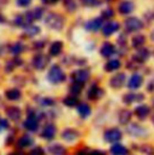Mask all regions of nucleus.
<instances>
[{
  "label": "nucleus",
  "mask_w": 154,
  "mask_h": 155,
  "mask_svg": "<svg viewBox=\"0 0 154 155\" xmlns=\"http://www.w3.org/2000/svg\"><path fill=\"white\" fill-rule=\"evenodd\" d=\"M48 81L51 83H54V84H58V83H62L65 81V74L64 71L60 69L59 65H53L51 68V70L48 71Z\"/></svg>",
  "instance_id": "obj_1"
},
{
  "label": "nucleus",
  "mask_w": 154,
  "mask_h": 155,
  "mask_svg": "<svg viewBox=\"0 0 154 155\" xmlns=\"http://www.w3.org/2000/svg\"><path fill=\"white\" fill-rule=\"evenodd\" d=\"M46 24L54 30H60L64 27V18L58 13H49L46 17Z\"/></svg>",
  "instance_id": "obj_2"
},
{
  "label": "nucleus",
  "mask_w": 154,
  "mask_h": 155,
  "mask_svg": "<svg viewBox=\"0 0 154 155\" xmlns=\"http://www.w3.org/2000/svg\"><path fill=\"white\" fill-rule=\"evenodd\" d=\"M143 28V23L141 19H139L137 17H130L125 21V29L129 33L132 31H139Z\"/></svg>",
  "instance_id": "obj_3"
},
{
  "label": "nucleus",
  "mask_w": 154,
  "mask_h": 155,
  "mask_svg": "<svg viewBox=\"0 0 154 155\" xmlns=\"http://www.w3.org/2000/svg\"><path fill=\"white\" fill-rule=\"evenodd\" d=\"M90 77V72L85 69H79V70H76L71 74V78L75 83H79V84H84L88 79Z\"/></svg>",
  "instance_id": "obj_4"
},
{
  "label": "nucleus",
  "mask_w": 154,
  "mask_h": 155,
  "mask_svg": "<svg viewBox=\"0 0 154 155\" xmlns=\"http://www.w3.org/2000/svg\"><path fill=\"white\" fill-rule=\"evenodd\" d=\"M104 138H105V141L109 142V143H116V142L120 141V138H122V132H120V130L117 129V127L109 129V130L105 132Z\"/></svg>",
  "instance_id": "obj_5"
},
{
  "label": "nucleus",
  "mask_w": 154,
  "mask_h": 155,
  "mask_svg": "<svg viewBox=\"0 0 154 155\" xmlns=\"http://www.w3.org/2000/svg\"><path fill=\"white\" fill-rule=\"evenodd\" d=\"M126 131L129 132V135L135 136V137H145L147 135V131L145 127L137 125V124H130L126 127Z\"/></svg>",
  "instance_id": "obj_6"
},
{
  "label": "nucleus",
  "mask_w": 154,
  "mask_h": 155,
  "mask_svg": "<svg viewBox=\"0 0 154 155\" xmlns=\"http://www.w3.org/2000/svg\"><path fill=\"white\" fill-rule=\"evenodd\" d=\"M48 57L45 54H36L33 58V65L36 70H43L48 64Z\"/></svg>",
  "instance_id": "obj_7"
},
{
  "label": "nucleus",
  "mask_w": 154,
  "mask_h": 155,
  "mask_svg": "<svg viewBox=\"0 0 154 155\" xmlns=\"http://www.w3.org/2000/svg\"><path fill=\"white\" fill-rule=\"evenodd\" d=\"M118 29H119V24L117 22L111 21V22H107L102 27V34L105 36H111L112 34H115L116 31H118Z\"/></svg>",
  "instance_id": "obj_8"
},
{
  "label": "nucleus",
  "mask_w": 154,
  "mask_h": 155,
  "mask_svg": "<svg viewBox=\"0 0 154 155\" xmlns=\"http://www.w3.org/2000/svg\"><path fill=\"white\" fill-rule=\"evenodd\" d=\"M134 8H135L134 2H132V1H129V0L122 1V2L119 4V6H118V10H119V12H120L122 15H128V13L132 12Z\"/></svg>",
  "instance_id": "obj_9"
},
{
  "label": "nucleus",
  "mask_w": 154,
  "mask_h": 155,
  "mask_svg": "<svg viewBox=\"0 0 154 155\" xmlns=\"http://www.w3.org/2000/svg\"><path fill=\"white\" fill-rule=\"evenodd\" d=\"M102 23H104V21H102L101 17L94 18V19L89 21V22L85 24V29L89 30V31H96V30H99V29L102 27Z\"/></svg>",
  "instance_id": "obj_10"
},
{
  "label": "nucleus",
  "mask_w": 154,
  "mask_h": 155,
  "mask_svg": "<svg viewBox=\"0 0 154 155\" xmlns=\"http://www.w3.org/2000/svg\"><path fill=\"white\" fill-rule=\"evenodd\" d=\"M55 134H57V127H55L53 124H47V125L43 127L41 136H42L43 138H46V140H52V138L55 136Z\"/></svg>",
  "instance_id": "obj_11"
},
{
  "label": "nucleus",
  "mask_w": 154,
  "mask_h": 155,
  "mask_svg": "<svg viewBox=\"0 0 154 155\" xmlns=\"http://www.w3.org/2000/svg\"><path fill=\"white\" fill-rule=\"evenodd\" d=\"M78 136H79V134H78V131L75 130V129H65L62 132V138L65 140V141H68V142L75 141V140L78 138Z\"/></svg>",
  "instance_id": "obj_12"
},
{
  "label": "nucleus",
  "mask_w": 154,
  "mask_h": 155,
  "mask_svg": "<svg viewBox=\"0 0 154 155\" xmlns=\"http://www.w3.org/2000/svg\"><path fill=\"white\" fill-rule=\"evenodd\" d=\"M142 83H143V78L141 75H139V74H135V75H132L130 79H129V82H128V87L130 88V89H137V88H140L141 85H142Z\"/></svg>",
  "instance_id": "obj_13"
},
{
  "label": "nucleus",
  "mask_w": 154,
  "mask_h": 155,
  "mask_svg": "<svg viewBox=\"0 0 154 155\" xmlns=\"http://www.w3.org/2000/svg\"><path fill=\"white\" fill-rule=\"evenodd\" d=\"M24 127L27 130H29V131H33V132L36 131L38 129V121L36 119V117L33 116V114H30L28 117V119L24 121Z\"/></svg>",
  "instance_id": "obj_14"
},
{
  "label": "nucleus",
  "mask_w": 154,
  "mask_h": 155,
  "mask_svg": "<svg viewBox=\"0 0 154 155\" xmlns=\"http://www.w3.org/2000/svg\"><path fill=\"white\" fill-rule=\"evenodd\" d=\"M124 82H125V74H117L116 76L111 78V81H110V85L112 87V88H116V89H118V88H120L123 84H124Z\"/></svg>",
  "instance_id": "obj_15"
},
{
  "label": "nucleus",
  "mask_w": 154,
  "mask_h": 155,
  "mask_svg": "<svg viewBox=\"0 0 154 155\" xmlns=\"http://www.w3.org/2000/svg\"><path fill=\"white\" fill-rule=\"evenodd\" d=\"M48 152L51 153V154L53 155H65L66 154V149L62 146V144H59V143H51L49 146H48Z\"/></svg>",
  "instance_id": "obj_16"
},
{
  "label": "nucleus",
  "mask_w": 154,
  "mask_h": 155,
  "mask_svg": "<svg viewBox=\"0 0 154 155\" xmlns=\"http://www.w3.org/2000/svg\"><path fill=\"white\" fill-rule=\"evenodd\" d=\"M115 46L112 45V43H110V42H105L102 46H101V48H100V54L102 55V57H105V58H109V57H111L113 53H115Z\"/></svg>",
  "instance_id": "obj_17"
},
{
  "label": "nucleus",
  "mask_w": 154,
  "mask_h": 155,
  "mask_svg": "<svg viewBox=\"0 0 154 155\" xmlns=\"http://www.w3.org/2000/svg\"><path fill=\"white\" fill-rule=\"evenodd\" d=\"M6 114H7V117H8L10 119L17 121V120L21 118V116H22V112H21V110H19L18 107L12 106V107H8V108L6 110Z\"/></svg>",
  "instance_id": "obj_18"
},
{
  "label": "nucleus",
  "mask_w": 154,
  "mask_h": 155,
  "mask_svg": "<svg viewBox=\"0 0 154 155\" xmlns=\"http://www.w3.org/2000/svg\"><path fill=\"white\" fill-rule=\"evenodd\" d=\"M141 100H143L142 94H131V93H129V94H125L124 97H123V101L126 105H130L134 101H141Z\"/></svg>",
  "instance_id": "obj_19"
},
{
  "label": "nucleus",
  "mask_w": 154,
  "mask_h": 155,
  "mask_svg": "<svg viewBox=\"0 0 154 155\" xmlns=\"http://www.w3.org/2000/svg\"><path fill=\"white\" fill-rule=\"evenodd\" d=\"M62 51H63V42L62 41H55L49 47V54L53 57L59 55L62 53Z\"/></svg>",
  "instance_id": "obj_20"
},
{
  "label": "nucleus",
  "mask_w": 154,
  "mask_h": 155,
  "mask_svg": "<svg viewBox=\"0 0 154 155\" xmlns=\"http://www.w3.org/2000/svg\"><path fill=\"white\" fill-rule=\"evenodd\" d=\"M149 113H151V108L148 106H146V105H140L135 110V114L139 118H141V119H145L146 117H148Z\"/></svg>",
  "instance_id": "obj_21"
},
{
  "label": "nucleus",
  "mask_w": 154,
  "mask_h": 155,
  "mask_svg": "<svg viewBox=\"0 0 154 155\" xmlns=\"http://www.w3.org/2000/svg\"><path fill=\"white\" fill-rule=\"evenodd\" d=\"M101 94H102V90L96 84H94V85L90 87V89L88 91V97L90 100H96V99H99L101 96Z\"/></svg>",
  "instance_id": "obj_22"
},
{
  "label": "nucleus",
  "mask_w": 154,
  "mask_h": 155,
  "mask_svg": "<svg viewBox=\"0 0 154 155\" xmlns=\"http://www.w3.org/2000/svg\"><path fill=\"white\" fill-rule=\"evenodd\" d=\"M149 57V52L148 49H139V52L134 55V61H137V63H143L147 58Z\"/></svg>",
  "instance_id": "obj_23"
},
{
  "label": "nucleus",
  "mask_w": 154,
  "mask_h": 155,
  "mask_svg": "<svg viewBox=\"0 0 154 155\" xmlns=\"http://www.w3.org/2000/svg\"><path fill=\"white\" fill-rule=\"evenodd\" d=\"M21 91L18 90V89H16V88H12V89H8V90H6V93H5V96L8 99V100H11V101H16V100H19L21 99Z\"/></svg>",
  "instance_id": "obj_24"
},
{
  "label": "nucleus",
  "mask_w": 154,
  "mask_h": 155,
  "mask_svg": "<svg viewBox=\"0 0 154 155\" xmlns=\"http://www.w3.org/2000/svg\"><path fill=\"white\" fill-rule=\"evenodd\" d=\"M111 154L112 155H126L128 154V149L123 146V144H115L111 147Z\"/></svg>",
  "instance_id": "obj_25"
},
{
  "label": "nucleus",
  "mask_w": 154,
  "mask_h": 155,
  "mask_svg": "<svg viewBox=\"0 0 154 155\" xmlns=\"http://www.w3.org/2000/svg\"><path fill=\"white\" fill-rule=\"evenodd\" d=\"M27 15H28V17L30 18V21L33 22L34 19H40V18L42 17V15H43V10H42L41 7H36V8H34L33 11H28Z\"/></svg>",
  "instance_id": "obj_26"
},
{
  "label": "nucleus",
  "mask_w": 154,
  "mask_h": 155,
  "mask_svg": "<svg viewBox=\"0 0 154 155\" xmlns=\"http://www.w3.org/2000/svg\"><path fill=\"white\" fill-rule=\"evenodd\" d=\"M120 68V61L117 60V59H112L110 61H107V64L105 65V70L107 72H111V71H116Z\"/></svg>",
  "instance_id": "obj_27"
},
{
  "label": "nucleus",
  "mask_w": 154,
  "mask_h": 155,
  "mask_svg": "<svg viewBox=\"0 0 154 155\" xmlns=\"http://www.w3.org/2000/svg\"><path fill=\"white\" fill-rule=\"evenodd\" d=\"M24 49H25V47H24V45L21 43V42H16V43H13V45L10 46V52H11L12 54H15V55L21 54Z\"/></svg>",
  "instance_id": "obj_28"
},
{
  "label": "nucleus",
  "mask_w": 154,
  "mask_h": 155,
  "mask_svg": "<svg viewBox=\"0 0 154 155\" xmlns=\"http://www.w3.org/2000/svg\"><path fill=\"white\" fill-rule=\"evenodd\" d=\"M77 110H78V113H79V116L82 117V118H87V117H89L90 112H92L90 107H89L87 104H79Z\"/></svg>",
  "instance_id": "obj_29"
},
{
  "label": "nucleus",
  "mask_w": 154,
  "mask_h": 155,
  "mask_svg": "<svg viewBox=\"0 0 154 155\" xmlns=\"http://www.w3.org/2000/svg\"><path fill=\"white\" fill-rule=\"evenodd\" d=\"M33 143H34L33 138H32L30 136H28V135H25V136L21 137V138H19V141H18V146H19L21 148H27V147L32 146Z\"/></svg>",
  "instance_id": "obj_30"
},
{
  "label": "nucleus",
  "mask_w": 154,
  "mask_h": 155,
  "mask_svg": "<svg viewBox=\"0 0 154 155\" xmlns=\"http://www.w3.org/2000/svg\"><path fill=\"white\" fill-rule=\"evenodd\" d=\"M40 33V28L36 25H28L24 28V34L27 36H35Z\"/></svg>",
  "instance_id": "obj_31"
},
{
  "label": "nucleus",
  "mask_w": 154,
  "mask_h": 155,
  "mask_svg": "<svg viewBox=\"0 0 154 155\" xmlns=\"http://www.w3.org/2000/svg\"><path fill=\"white\" fill-rule=\"evenodd\" d=\"M130 118H131V112L128 110H123L119 113V121L122 124H128L130 121Z\"/></svg>",
  "instance_id": "obj_32"
},
{
  "label": "nucleus",
  "mask_w": 154,
  "mask_h": 155,
  "mask_svg": "<svg viewBox=\"0 0 154 155\" xmlns=\"http://www.w3.org/2000/svg\"><path fill=\"white\" fill-rule=\"evenodd\" d=\"M146 42V38L143 35H136L134 39H132V47L135 48H140L141 46H143Z\"/></svg>",
  "instance_id": "obj_33"
},
{
  "label": "nucleus",
  "mask_w": 154,
  "mask_h": 155,
  "mask_svg": "<svg viewBox=\"0 0 154 155\" xmlns=\"http://www.w3.org/2000/svg\"><path fill=\"white\" fill-rule=\"evenodd\" d=\"M64 105H66L68 107H75L78 105V100H77L76 96H72V95H70V96H66L65 99H64Z\"/></svg>",
  "instance_id": "obj_34"
},
{
  "label": "nucleus",
  "mask_w": 154,
  "mask_h": 155,
  "mask_svg": "<svg viewBox=\"0 0 154 155\" xmlns=\"http://www.w3.org/2000/svg\"><path fill=\"white\" fill-rule=\"evenodd\" d=\"M82 88H83V84H79V83H72L71 87H70V91L74 94V95H78L81 91H82Z\"/></svg>",
  "instance_id": "obj_35"
},
{
  "label": "nucleus",
  "mask_w": 154,
  "mask_h": 155,
  "mask_svg": "<svg viewBox=\"0 0 154 155\" xmlns=\"http://www.w3.org/2000/svg\"><path fill=\"white\" fill-rule=\"evenodd\" d=\"M63 1H64V6L66 7V10H68V11L72 12V11H75V10H76L77 5L74 0H63Z\"/></svg>",
  "instance_id": "obj_36"
},
{
  "label": "nucleus",
  "mask_w": 154,
  "mask_h": 155,
  "mask_svg": "<svg viewBox=\"0 0 154 155\" xmlns=\"http://www.w3.org/2000/svg\"><path fill=\"white\" fill-rule=\"evenodd\" d=\"M82 2V5L88 6V7H95L100 5V0H79Z\"/></svg>",
  "instance_id": "obj_37"
},
{
  "label": "nucleus",
  "mask_w": 154,
  "mask_h": 155,
  "mask_svg": "<svg viewBox=\"0 0 154 155\" xmlns=\"http://www.w3.org/2000/svg\"><path fill=\"white\" fill-rule=\"evenodd\" d=\"M113 16H115V12H113V10H111V8H107V10H104V11H102L101 18H106V19H110V18H112Z\"/></svg>",
  "instance_id": "obj_38"
},
{
  "label": "nucleus",
  "mask_w": 154,
  "mask_h": 155,
  "mask_svg": "<svg viewBox=\"0 0 154 155\" xmlns=\"http://www.w3.org/2000/svg\"><path fill=\"white\" fill-rule=\"evenodd\" d=\"M41 104L43 106H52V105H54V100H52L49 97H43V100H41Z\"/></svg>",
  "instance_id": "obj_39"
},
{
  "label": "nucleus",
  "mask_w": 154,
  "mask_h": 155,
  "mask_svg": "<svg viewBox=\"0 0 154 155\" xmlns=\"http://www.w3.org/2000/svg\"><path fill=\"white\" fill-rule=\"evenodd\" d=\"M30 2H32V0H17L18 6H22V7H27V6H29Z\"/></svg>",
  "instance_id": "obj_40"
},
{
  "label": "nucleus",
  "mask_w": 154,
  "mask_h": 155,
  "mask_svg": "<svg viewBox=\"0 0 154 155\" xmlns=\"http://www.w3.org/2000/svg\"><path fill=\"white\" fill-rule=\"evenodd\" d=\"M32 155H43V148L41 147H35L32 150Z\"/></svg>",
  "instance_id": "obj_41"
},
{
  "label": "nucleus",
  "mask_w": 154,
  "mask_h": 155,
  "mask_svg": "<svg viewBox=\"0 0 154 155\" xmlns=\"http://www.w3.org/2000/svg\"><path fill=\"white\" fill-rule=\"evenodd\" d=\"M0 126H1V129H7L8 127V121L7 120H5V119H0Z\"/></svg>",
  "instance_id": "obj_42"
},
{
  "label": "nucleus",
  "mask_w": 154,
  "mask_h": 155,
  "mask_svg": "<svg viewBox=\"0 0 154 155\" xmlns=\"http://www.w3.org/2000/svg\"><path fill=\"white\" fill-rule=\"evenodd\" d=\"M34 47H36V48H42V47H45V41H38V42H35V45H34Z\"/></svg>",
  "instance_id": "obj_43"
},
{
  "label": "nucleus",
  "mask_w": 154,
  "mask_h": 155,
  "mask_svg": "<svg viewBox=\"0 0 154 155\" xmlns=\"http://www.w3.org/2000/svg\"><path fill=\"white\" fill-rule=\"evenodd\" d=\"M58 0H42V2L43 4H46V5H49V4H55Z\"/></svg>",
  "instance_id": "obj_44"
},
{
  "label": "nucleus",
  "mask_w": 154,
  "mask_h": 155,
  "mask_svg": "<svg viewBox=\"0 0 154 155\" xmlns=\"http://www.w3.org/2000/svg\"><path fill=\"white\" fill-rule=\"evenodd\" d=\"M89 155H105L104 152H99V150H94V152H90Z\"/></svg>",
  "instance_id": "obj_45"
},
{
  "label": "nucleus",
  "mask_w": 154,
  "mask_h": 155,
  "mask_svg": "<svg viewBox=\"0 0 154 155\" xmlns=\"http://www.w3.org/2000/svg\"><path fill=\"white\" fill-rule=\"evenodd\" d=\"M5 21H6V19H5V17L0 13V23H5Z\"/></svg>",
  "instance_id": "obj_46"
},
{
  "label": "nucleus",
  "mask_w": 154,
  "mask_h": 155,
  "mask_svg": "<svg viewBox=\"0 0 154 155\" xmlns=\"http://www.w3.org/2000/svg\"><path fill=\"white\" fill-rule=\"evenodd\" d=\"M77 155H89V153H85V152H83V150H81V152H78Z\"/></svg>",
  "instance_id": "obj_47"
},
{
  "label": "nucleus",
  "mask_w": 154,
  "mask_h": 155,
  "mask_svg": "<svg viewBox=\"0 0 154 155\" xmlns=\"http://www.w3.org/2000/svg\"><path fill=\"white\" fill-rule=\"evenodd\" d=\"M151 38H152V40H153V41H154V31H153V33H152V36H151Z\"/></svg>",
  "instance_id": "obj_48"
},
{
  "label": "nucleus",
  "mask_w": 154,
  "mask_h": 155,
  "mask_svg": "<svg viewBox=\"0 0 154 155\" xmlns=\"http://www.w3.org/2000/svg\"><path fill=\"white\" fill-rule=\"evenodd\" d=\"M153 123H154V117H153Z\"/></svg>",
  "instance_id": "obj_49"
},
{
  "label": "nucleus",
  "mask_w": 154,
  "mask_h": 155,
  "mask_svg": "<svg viewBox=\"0 0 154 155\" xmlns=\"http://www.w3.org/2000/svg\"><path fill=\"white\" fill-rule=\"evenodd\" d=\"M0 130H1V126H0Z\"/></svg>",
  "instance_id": "obj_50"
}]
</instances>
